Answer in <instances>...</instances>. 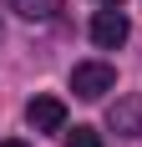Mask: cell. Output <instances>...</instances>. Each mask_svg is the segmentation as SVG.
<instances>
[{"label": "cell", "mask_w": 142, "mask_h": 147, "mask_svg": "<svg viewBox=\"0 0 142 147\" xmlns=\"http://www.w3.org/2000/svg\"><path fill=\"white\" fill-rule=\"evenodd\" d=\"M112 86H117V71L107 61H76V66H71V91H76L81 102H101Z\"/></svg>", "instance_id": "1"}, {"label": "cell", "mask_w": 142, "mask_h": 147, "mask_svg": "<svg viewBox=\"0 0 142 147\" xmlns=\"http://www.w3.org/2000/svg\"><path fill=\"white\" fill-rule=\"evenodd\" d=\"M26 122L36 132H66V102L61 96H30L26 102Z\"/></svg>", "instance_id": "2"}, {"label": "cell", "mask_w": 142, "mask_h": 147, "mask_svg": "<svg viewBox=\"0 0 142 147\" xmlns=\"http://www.w3.org/2000/svg\"><path fill=\"white\" fill-rule=\"evenodd\" d=\"M127 30H132V26H127V15L117 10V5H107V10L91 15V41H97L101 51H117V46L127 41Z\"/></svg>", "instance_id": "3"}, {"label": "cell", "mask_w": 142, "mask_h": 147, "mask_svg": "<svg viewBox=\"0 0 142 147\" xmlns=\"http://www.w3.org/2000/svg\"><path fill=\"white\" fill-rule=\"evenodd\" d=\"M107 127L117 137H137L142 132V96H117L112 112H107Z\"/></svg>", "instance_id": "4"}, {"label": "cell", "mask_w": 142, "mask_h": 147, "mask_svg": "<svg viewBox=\"0 0 142 147\" xmlns=\"http://www.w3.org/2000/svg\"><path fill=\"white\" fill-rule=\"evenodd\" d=\"M15 15H26V20H51L61 10V0H5Z\"/></svg>", "instance_id": "5"}, {"label": "cell", "mask_w": 142, "mask_h": 147, "mask_svg": "<svg viewBox=\"0 0 142 147\" xmlns=\"http://www.w3.org/2000/svg\"><path fill=\"white\" fill-rule=\"evenodd\" d=\"M66 147H101V137L91 127H76V132H66Z\"/></svg>", "instance_id": "6"}, {"label": "cell", "mask_w": 142, "mask_h": 147, "mask_svg": "<svg viewBox=\"0 0 142 147\" xmlns=\"http://www.w3.org/2000/svg\"><path fill=\"white\" fill-rule=\"evenodd\" d=\"M0 147H30V142H20V137H5V142H0Z\"/></svg>", "instance_id": "7"}, {"label": "cell", "mask_w": 142, "mask_h": 147, "mask_svg": "<svg viewBox=\"0 0 142 147\" xmlns=\"http://www.w3.org/2000/svg\"><path fill=\"white\" fill-rule=\"evenodd\" d=\"M101 5H122V0H101Z\"/></svg>", "instance_id": "8"}]
</instances>
